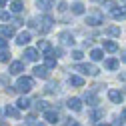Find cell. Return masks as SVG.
Segmentation results:
<instances>
[{
  "label": "cell",
  "mask_w": 126,
  "mask_h": 126,
  "mask_svg": "<svg viewBox=\"0 0 126 126\" xmlns=\"http://www.w3.org/2000/svg\"><path fill=\"white\" fill-rule=\"evenodd\" d=\"M36 6L40 10H44V12H48L52 8V0H36Z\"/></svg>",
  "instance_id": "cell-16"
},
{
  "label": "cell",
  "mask_w": 126,
  "mask_h": 126,
  "mask_svg": "<svg viewBox=\"0 0 126 126\" xmlns=\"http://www.w3.org/2000/svg\"><path fill=\"white\" fill-rule=\"evenodd\" d=\"M4 112H6V116H10V118H20V110H18L16 106H12V104H8V106L4 108Z\"/></svg>",
  "instance_id": "cell-11"
},
{
  "label": "cell",
  "mask_w": 126,
  "mask_h": 126,
  "mask_svg": "<svg viewBox=\"0 0 126 126\" xmlns=\"http://www.w3.org/2000/svg\"><path fill=\"white\" fill-rule=\"evenodd\" d=\"M0 34H2L4 38H10L14 34V26H2V28H0Z\"/></svg>",
  "instance_id": "cell-25"
},
{
  "label": "cell",
  "mask_w": 126,
  "mask_h": 126,
  "mask_svg": "<svg viewBox=\"0 0 126 126\" xmlns=\"http://www.w3.org/2000/svg\"><path fill=\"white\" fill-rule=\"evenodd\" d=\"M44 120H48L50 124H56L58 122V112L56 110H46L44 112Z\"/></svg>",
  "instance_id": "cell-14"
},
{
  "label": "cell",
  "mask_w": 126,
  "mask_h": 126,
  "mask_svg": "<svg viewBox=\"0 0 126 126\" xmlns=\"http://www.w3.org/2000/svg\"><path fill=\"white\" fill-rule=\"evenodd\" d=\"M106 32H108L110 36H120V28H118V26H108Z\"/></svg>",
  "instance_id": "cell-29"
},
{
  "label": "cell",
  "mask_w": 126,
  "mask_h": 126,
  "mask_svg": "<svg viewBox=\"0 0 126 126\" xmlns=\"http://www.w3.org/2000/svg\"><path fill=\"white\" fill-rule=\"evenodd\" d=\"M86 24H88V26H100V24H102V14H100V12L88 14V16H86Z\"/></svg>",
  "instance_id": "cell-5"
},
{
  "label": "cell",
  "mask_w": 126,
  "mask_h": 126,
  "mask_svg": "<svg viewBox=\"0 0 126 126\" xmlns=\"http://www.w3.org/2000/svg\"><path fill=\"white\" fill-rule=\"evenodd\" d=\"M90 58H92V60H102V58H104V52L98 50V48H94V50L90 52Z\"/></svg>",
  "instance_id": "cell-26"
},
{
  "label": "cell",
  "mask_w": 126,
  "mask_h": 126,
  "mask_svg": "<svg viewBox=\"0 0 126 126\" xmlns=\"http://www.w3.org/2000/svg\"><path fill=\"white\" fill-rule=\"evenodd\" d=\"M66 104H68L70 110H74V112H80V110H82V100L80 98H70Z\"/></svg>",
  "instance_id": "cell-9"
},
{
  "label": "cell",
  "mask_w": 126,
  "mask_h": 126,
  "mask_svg": "<svg viewBox=\"0 0 126 126\" xmlns=\"http://www.w3.org/2000/svg\"><path fill=\"white\" fill-rule=\"evenodd\" d=\"M40 24H42V26H38V28H40V32H48V30L52 28V24H54V18L46 14V16L40 20Z\"/></svg>",
  "instance_id": "cell-7"
},
{
  "label": "cell",
  "mask_w": 126,
  "mask_h": 126,
  "mask_svg": "<svg viewBox=\"0 0 126 126\" xmlns=\"http://www.w3.org/2000/svg\"><path fill=\"white\" fill-rule=\"evenodd\" d=\"M108 98L112 100V102H116V104H120L124 96H122V92H120V90H108Z\"/></svg>",
  "instance_id": "cell-13"
},
{
  "label": "cell",
  "mask_w": 126,
  "mask_h": 126,
  "mask_svg": "<svg viewBox=\"0 0 126 126\" xmlns=\"http://www.w3.org/2000/svg\"><path fill=\"white\" fill-rule=\"evenodd\" d=\"M66 126H80V124H78L76 120H68V122H66Z\"/></svg>",
  "instance_id": "cell-37"
},
{
  "label": "cell",
  "mask_w": 126,
  "mask_h": 126,
  "mask_svg": "<svg viewBox=\"0 0 126 126\" xmlns=\"http://www.w3.org/2000/svg\"><path fill=\"white\" fill-rule=\"evenodd\" d=\"M84 58V54L80 52V50H72V60H76V62H80Z\"/></svg>",
  "instance_id": "cell-31"
},
{
  "label": "cell",
  "mask_w": 126,
  "mask_h": 126,
  "mask_svg": "<svg viewBox=\"0 0 126 126\" xmlns=\"http://www.w3.org/2000/svg\"><path fill=\"white\" fill-rule=\"evenodd\" d=\"M112 16H114L116 20H120V18H124V16H126V14H124V10H114V12H112Z\"/></svg>",
  "instance_id": "cell-33"
},
{
  "label": "cell",
  "mask_w": 126,
  "mask_h": 126,
  "mask_svg": "<svg viewBox=\"0 0 126 126\" xmlns=\"http://www.w3.org/2000/svg\"><path fill=\"white\" fill-rule=\"evenodd\" d=\"M104 50L106 52H116L118 50V44L114 40H104Z\"/></svg>",
  "instance_id": "cell-20"
},
{
  "label": "cell",
  "mask_w": 126,
  "mask_h": 126,
  "mask_svg": "<svg viewBox=\"0 0 126 126\" xmlns=\"http://www.w3.org/2000/svg\"><path fill=\"white\" fill-rule=\"evenodd\" d=\"M24 58H26L28 62H36V60H38V50H36V48H26V50H24Z\"/></svg>",
  "instance_id": "cell-10"
},
{
  "label": "cell",
  "mask_w": 126,
  "mask_h": 126,
  "mask_svg": "<svg viewBox=\"0 0 126 126\" xmlns=\"http://www.w3.org/2000/svg\"><path fill=\"white\" fill-rule=\"evenodd\" d=\"M36 108H38V110H42V112H46V110H50V108H48V102H44V100H40V98L36 100Z\"/></svg>",
  "instance_id": "cell-28"
},
{
  "label": "cell",
  "mask_w": 126,
  "mask_h": 126,
  "mask_svg": "<svg viewBox=\"0 0 126 126\" xmlns=\"http://www.w3.org/2000/svg\"><path fill=\"white\" fill-rule=\"evenodd\" d=\"M124 14H126V6H124Z\"/></svg>",
  "instance_id": "cell-47"
},
{
  "label": "cell",
  "mask_w": 126,
  "mask_h": 126,
  "mask_svg": "<svg viewBox=\"0 0 126 126\" xmlns=\"http://www.w3.org/2000/svg\"><path fill=\"white\" fill-rule=\"evenodd\" d=\"M36 126H46V124H36Z\"/></svg>",
  "instance_id": "cell-45"
},
{
  "label": "cell",
  "mask_w": 126,
  "mask_h": 126,
  "mask_svg": "<svg viewBox=\"0 0 126 126\" xmlns=\"http://www.w3.org/2000/svg\"><path fill=\"white\" fill-rule=\"evenodd\" d=\"M44 62H46V64H44L46 68H54L56 66V58L50 56V54H44Z\"/></svg>",
  "instance_id": "cell-23"
},
{
  "label": "cell",
  "mask_w": 126,
  "mask_h": 126,
  "mask_svg": "<svg viewBox=\"0 0 126 126\" xmlns=\"http://www.w3.org/2000/svg\"><path fill=\"white\" fill-rule=\"evenodd\" d=\"M58 38H60V42H62V46H74V34L72 32H68V30H64V32H60L58 34Z\"/></svg>",
  "instance_id": "cell-3"
},
{
  "label": "cell",
  "mask_w": 126,
  "mask_h": 126,
  "mask_svg": "<svg viewBox=\"0 0 126 126\" xmlns=\"http://www.w3.org/2000/svg\"><path fill=\"white\" fill-rule=\"evenodd\" d=\"M38 50H42L44 54H48V52L52 50V46H50L48 40H38Z\"/></svg>",
  "instance_id": "cell-18"
},
{
  "label": "cell",
  "mask_w": 126,
  "mask_h": 126,
  "mask_svg": "<svg viewBox=\"0 0 126 126\" xmlns=\"http://www.w3.org/2000/svg\"><path fill=\"white\" fill-rule=\"evenodd\" d=\"M44 90L48 92V94H58V92H60V84H58V82H48Z\"/></svg>",
  "instance_id": "cell-17"
},
{
  "label": "cell",
  "mask_w": 126,
  "mask_h": 126,
  "mask_svg": "<svg viewBox=\"0 0 126 126\" xmlns=\"http://www.w3.org/2000/svg\"><path fill=\"white\" fill-rule=\"evenodd\" d=\"M102 2H104V8L106 10H110V12L116 10V2H114V0H102Z\"/></svg>",
  "instance_id": "cell-27"
},
{
  "label": "cell",
  "mask_w": 126,
  "mask_h": 126,
  "mask_svg": "<svg viewBox=\"0 0 126 126\" xmlns=\"http://www.w3.org/2000/svg\"><path fill=\"white\" fill-rule=\"evenodd\" d=\"M22 72H24V62H22V60H12V62H10V74L18 76V74H22Z\"/></svg>",
  "instance_id": "cell-4"
},
{
  "label": "cell",
  "mask_w": 126,
  "mask_h": 126,
  "mask_svg": "<svg viewBox=\"0 0 126 126\" xmlns=\"http://www.w3.org/2000/svg\"><path fill=\"white\" fill-rule=\"evenodd\" d=\"M34 76L36 78H42V80H46V78L50 76V68H46V66H34Z\"/></svg>",
  "instance_id": "cell-6"
},
{
  "label": "cell",
  "mask_w": 126,
  "mask_h": 126,
  "mask_svg": "<svg viewBox=\"0 0 126 126\" xmlns=\"http://www.w3.org/2000/svg\"><path fill=\"white\" fill-rule=\"evenodd\" d=\"M68 82H70L72 86H78V88H82V86H84V78H82V76H78V74H72Z\"/></svg>",
  "instance_id": "cell-15"
},
{
  "label": "cell",
  "mask_w": 126,
  "mask_h": 126,
  "mask_svg": "<svg viewBox=\"0 0 126 126\" xmlns=\"http://www.w3.org/2000/svg\"><path fill=\"white\" fill-rule=\"evenodd\" d=\"M16 106H18L20 110H26V108H30V98H26V96H22V98H18V102H16Z\"/></svg>",
  "instance_id": "cell-22"
},
{
  "label": "cell",
  "mask_w": 126,
  "mask_h": 126,
  "mask_svg": "<svg viewBox=\"0 0 126 126\" xmlns=\"http://www.w3.org/2000/svg\"><path fill=\"white\" fill-rule=\"evenodd\" d=\"M84 100H86L90 106H96V104H98V98H96V92H94V90H88V92L84 94Z\"/></svg>",
  "instance_id": "cell-12"
},
{
  "label": "cell",
  "mask_w": 126,
  "mask_h": 126,
  "mask_svg": "<svg viewBox=\"0 0 126 126\" xmlns=\"http://www.w3.org/2000/svg\"><path fill=\"white\" fill-rule=\"evenodd\" d=\"M16 90H18V88H12V86H6V94H8V96H12V94H16Z\"/></svg>",
  "instance_id": "cell-36"
},
{
  "label": "cell",
  "mask_w": 126,
  "mask_h": 126,
  "mask_svg": "<svg viewBox=\"0 0 126 126\" xmlns=\"http://www.w3.org/2000/svg\"><path fill=\"white\" fill-rule=\"evenodd\" d=\"M90 116H92V120H94V122H98V120H100V118L104 116V112L96 108V110H92V114H90Z\"/></svg>",
  "instance_id": "cell-30"
},
{
  "label": "cell",
  "mask_w": 126,
  "mask_h": 126,
  "mask_svg": "<svg viewBox=\"0 0 126 126\" xmlns=\"http://www.w3.org/2000/svg\"><path fill=\"white\" fill-rule=\"evenodd\" d=\"M70 10H72V14H84V4H80V2H74L72 6H70Z\"/></svg>",
  "instance_id": "cell-21"
},
{
  "label": "cell",
  "mask_w": 126,
  "mask_h": 126,
  "mask_svg": "<svg viewBox=\"0 0 126 126\" xmlns=\"http://www.w3.org/2000/svg\"><path fill=\"white\" fill-rule=\"evenodd\" d=\"M92 2H100V0H92Z\"/></svg>",
  "instance_id": "cell-46"
},
{
  "label": "cell",
  "mask_w": 126,
  "mask_h": 126,
  "mask_svg": "<svg viewBox=\"0 0 126 126\" xmlns=\"http://www.w3.org/2000/svg\"><path fill=\"white\" fill-rule=\"evenodd\" d=\"M30 40H32V36H30V32H28V30H24V32H20V34L16 36V44H20V46L28 44Z\"/></svg>",
  "instance_id": "cell-8"
},
{
  "label": "cell",
  "mask_w": 126,
  "mask_h": 126,
  "mask_svg": "<svg viewBox=\"0 0 126 126\" xmlns=\"http://www.w3.org/2000/svg\"><path fill=\"white\" fill-rule=\"evenodd\" d=\"M120 80H124V82H126V72H120Z\"/></svg>",
  "instance_id": "cell-39"
},
{
  "label": "cell",
  "mask_w": 126,
  "mask_h": 126,
  "mask_svg": "<svg viewBox=\"0 0 126 126\" xmlns=\"http://www.w3.org/2000/svg\"><path fill=\"white\" fill-rule=\"evenodd\" d=\"M120 118H122V120H126V108L122 110V116H120Z\"/></svg>",
  "instance_id": "cell-40"
},
{
  "label": "cell",
  "mask_w": 126,
  "mask_h": 126,
  "mask_svg": "<svg viewBox=\"0 0 126 126\" xmlns=\"http://www.w3.org/2000/svg\"><path fill=\"white\" fill-rule=\"evenodd\" d=\"M0 82H2V84H6V86H8V76H0Z\"/></svg>",
  "instance_id": "cell-38"
},
{
  "label": "cell",
  "mask_w": 126,
  "mask_h": 126,
  "mask_svg": "<svg viewBox=\"0 0 126 126\" xmlns=\"http://www.w3.org/2000/svg\"><path fill=\"white\" fill-rule=\"evenodd\" d=\"M8 48V40L4 36H0V50H6Z\"/></svg>",
  "instance_id": "cell-34"
},
{
  "label": "cell",
  "mask_w": 126,
  "mask_h": 126,
  "mask_svg": "<svg viewBox=\"0 0 126 126\" xmlns=\"http://www.w3.org/2000/svg\"><path fill=\"white\" fill-rule=\"evenodd\" d=\"M98 126H110V124H98Z\"/></svg>",
  "instance_id": "cell-44"
},
{
  "label": "cell",
  "mask_w": 126,
  "mask_h": 126,
  "mask_svg": "<svg viewBox=\"0 0 126 126\" xmlns=\"http://www.w3.org/2000/svg\"><path fill=\"white\" fill-rule=\"evenodd\" d=\"M74 70H76V72H82V74H88V76H96V74L100 72L94 64H76Z\"/></svg>",
  "instance_id": "cell-2"
},
{
  "label": "cell",
  "mask_w": 126,
  "mask_h": 126,
  "mask_svg": "<svg viewBox=\"0 0 126 126\" xmlns=\"http://www.w3.org/2000/svg\"><path fill=\"white\" fill-rule=\"evenodd\" d=\"M10 8H12V12H22L24 10V2L22 0H14V2L10 4Z\"/></svg>",
  "instance_id": "cell-24"
},
{
  "label": "cell",
  "mask_w": 126,
  "mask_h": 126,
  "mask_svg": "<svg viewBox=\"0 0 126 126\" xmlns=\"http://www.w3.org/2000/svg\"><path fill=\"white\" fill-rule=\"evenodd\" d=\"M10 60V52L8 50H0V62H8Z\"/></svg>",
  "instance_id": "cell-32"
},
{
  "label": "cell",
  "mask_w": 126,
  "mask_h": 126,
  "mask_svg": "<svg viewBox=\"0 0 126 126\" xmlns=\"http://www.w3.org/2000/svg\"><path fill=\"white\" fill-rule=\"evenodd\" d=\"M104 66H106L108 70H118V66H120V62H118L116 58H108V60L104 62Z\"/></svg>",
  "instance_id": "cell-19"
},
{
  "label": "cell",
  "mask_w": 126,
  "mask_h": 126,
  "mask_svg": "<svg viewBox=\"0 0 126 126\" xmlns=\"http://www.w3.org/2000/svg\"><path fill=\"white\" fill-rule=\"evenodd\" d=\"M32 86H34V82H32V78H30V76H20V78H18V82H16L18 92H24V94L32 90Z\"/></svg>",
  "instance_id": "cell-1"
},
{
  "label": "cell",
  "mask_w": 126,
  "mask_h": 126,
  "mask_svg": "<svg viewBox=\"0 0 126 126\" xmlns=\"http://www.w3.org/2000/svg\"><path fill=\"white\" fill-rule=\"evenodd\" d=\"M0 126H8V124H6V122H2V124H0Z\"/></svg>",
  "instance_id": "cell-43"
},
{
  "label": "cell",
  "mask_w": 126,
  "mask_h": 126,
  "mask_svg": "<svg viewBox=\"0 0 126 126\" xmlns=\"http://www.w3.org/2000/svg\"><path fill=\"white\" fill-rule=\"evenodd\" d=\"M0 20H10V12H6V10H0Z\"/></svg>",
  "instance_id": "cell-35"
},
{
  "label": "cell",
  "mask_w": 126,
  "mask_h": 126,
  "mask_svg": "<svg viewBox=\"0 0 126 126\" xmlns=\"http://www.w3.org/2000/svg\"><path fill=\"white\" fill-rule=\"evenodd\" d=\"M120 58H122V62H126V50L122 52V56H120Z\"/></svg>",
  "instance_id": "cell-41"
},
{
  "label": "cell",
  "mask_w": 126,
  "mask_h": 126,
  "mask_svg": "<svg viewBox=\"0 0 126 126\" xmlns=\"http://www.w3.org/2000/svg\"><path fill=\"white\" fill-rule=\"evenodd\" d=\"M4 2H6V0H0V8H2V6H4Z\"/></svg>",
  "instance_id": "cell-42"
}]
</instances>
